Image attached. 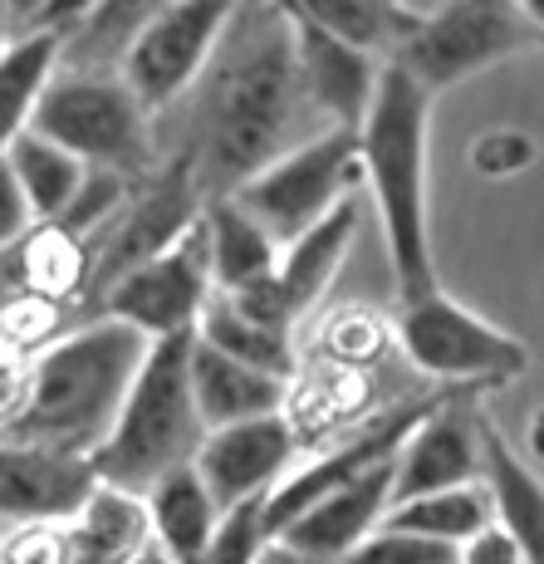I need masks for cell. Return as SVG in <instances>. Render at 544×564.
<instances>
[{
	"mask_svg": "<svg viewBox=\"0 0 544 564\" xmlns=\"http://www.w3.org/2000/svg\"><path fill=\"white\" fill-rule=\"evenodd\" d=\"M398 344L427 378H442V383L461 388V393L505 388L530 368V349L515 334L496 329L491 319L456 305L442 290L402 305Z\"/></svg>",
	"mask_w": 544,
	"mask_h": 564,
	"instance_id": "obj_7",
	"label": "cell"
},
{
	"mask_svg": "<svg viewBox=\"0 0 544 564\" xmlns=\"http://www.w3.org/2000/svg\"><path fill=\"white\" fill-rule=\"evenodd\" d=\"M20 285L25 300L35 305H74L89 290V241L59 231V226H40L20 241Z\"/></svg>",
	"mask_w": 544,
	"mask_h": 564,
	"instance_id": "obj_27",
	"label": "cell"
},
{
	"mask_svg": "<svg viewBox=\"0 0 544 564\" xmlns=\"http://www.w3.org/2000/svg\"><path fill=\"white\" fill-rule=\"evenodd\" d=\"M59 50L64 35H54V30H25L0 50V158L30 128L35 99L59 69Z\"/></svg>",
	"mask_w": 544,
	"mask_h": 564,
	"instance_id": "obj_25",
	"label": "cell"
},
{
	"mask_svg": "<svg viewBox=\"0 0 544 564\" xmlns=\"http://www.w3.org/2000/svg\"><path fill=\"white\" fill-rule=\"evenodd\" d=\"M491 525V496L486 486H456V491H432V496H412V501L388 506L383 530H402V535H422L437 545L461 550L471 535Z\"/></svg>",
	"mask_w": 544,
	"mask_h": 564,
	"instance_id": "obj_30",
	"label": "cell"
},
{
	"mask_svg": "<svg viewBox=\"0 0 544 564\" xmlns=\"http://www.w3.org/2000/svg\"><path fill=\"white\" fill-rule=\"evenodd\" d=\"M481 486L491 496V520L515 540L525 564H544V481L520 462V452L481 412Z\"/></svg>",
	"mask_w": 544,
	"mask_h": 564,
	"instance_id": "obj_21",
	"label": "cell"
},
{
	"mask_svg": "<svg viewBox=\"0 0 544 564\" xmlns=\"http://www.w3.org/2000/svg\"><path fill=\"white\" fill-rule=\"evenodd\" d=\"M353 187H358V138L344 133V128H329V133L290 148L270 167H260L231 197L250 221L265 226L270 241L285 246L304 226L329 216Z\"/></svg>",
	"mask_w": 544,
	"mask_h": 564,
	"instance_id": "obj_8",
	"label": "cell"
},
{
	"mask_svg": "<svg viewBox=\"0 0 544 564\" xmlns=\"http://www.w3.org/2000/svg\"><path fill=\"white\" fill-rule=\"evenodd\" d=\"M172 0H99L79 25L64 35L59 69H118L123 50L148 20H157Z\"/></svg>",
	"mask_w": 544,
	"mask_h": 564,
	"instance_id": "obj_29",
	"label": "cell"
},
{
	"mask_svg": "<svg viewBox=\"0 0 544 564\" xmlns=\"http://www.w3.org/2000/svg\"><path fill=\"white\" fill-rule=\"evenodd\" d=\"M143 511H148V530H152V545L162 550L172 564H192L206 550V540H211L216 511L211 491L202 486L197 466H177V471L157 476V481L143 491Z\"/></svg>",
	"mask_w": 544,
	"mask_h": 564,
	"instance_id": "obj_22",
	"label": "cell"
},
{
	"mask_svg": "<svg viewBox=\"0 0 544 564\" xmlns=\"http://www.w3.org/2000/svg\"><path fill=\"white\" fill-rule=\"evenodd\" d=\"M152 545L143 496L94 486L89 501L59 525V564H133Z\"/></svg>",
	"mask_w": 544,
	"mask_h": 564,
	"instance_id": "obj_19",
	"label": "cell"
},
{
	"mask_svg": "<svg viewBox=\"0 0 544 564\" xmlns=\"http://www.w3.org/2000/svg\"><path fill=\"white\" fill-rule=\"evenodd\" d=\"M94 6H99V0H45V6L25 20V30H54V35H69V30L79 25Z\"/></svg>",
	"mask_w": 544,
	"mask_h": 564,
	"instance_id": "obj_36",
	"label": "cell"
},
{
	"mask_svg": "<svg viewBox=\"0 0 544 564\" xmlns=\"http://www.w3.org/2000/svg\"><path fill=\"white\" fill-rule=\"evenodd\" d=\"M280 6L373 59H388L417 20L407 0H280Z\"/></svg>",
	"mask_w": 544,
	"mask_h": 564,
	"instance_id": "obj_24",
	"label": "cell"
},
{
	"mask_svg": "<svg viewBox=\"0 0 544 564\" xmlns=\"http://www.w3.org/2000/svg\"><path fill=\"white\" fill-rule=\"evenodd\" d=\"M427 128H432V99L398 64L383 59L378 94L353 138H358V182H368L402 305L442 290L437 260H432V226H427Z\"/></svg>",
	"mask_w": 544,
	"mask_h": 564,
	"instance_id": "obj_3",
	"label": "cell"
},
{
	"mask_svg": "<svg viewBox=\"0 0 544 564\" xmlns=\"http://www.w3.org/2000/svg\"><path fill=\"white\" fill-rule=\"evenodd\" d=\"M446 393H451V388H446ZM446 393L412 398V403H402V408H388L383 417L363 422V427H358L353 437H344L339 447L319 452V457L304 462L300 471H285V476H280L275 491L265 496V535L275 540L280 530L290 525V520H295L300 511H309V506L319 501V496H329L334 486H344V481H353V476L373 471V466L393 462V457H398V447L407 442V432L417 427V422L427 417V412L437 408Z\"/></svg>",
	"mask_w": 544,
	"mask_h": 564,
	"instance_id": "obj_12",
	"label": "cell"
},
{
	"mask_svg": "<svg viewBox=\"0 0 544 564\" xmlns=\"http://www.w3.org/2000/svg\"><path fill=\"white\" fill-rule=\"evenodd\" d=\"M265 545L270 535H265V496H260V501H241L231 511H221L206 550L192 564H255Z\"/></svg>",
	"mask_w": 544,
	"mask_h": 564,
	"instance_id": "obj_31",
	"label": "cell"
},
{
	"mask_svg": "<svg viewBox=\"0 0 544 564\" xmlns=\"http://www.w3.org/2000/svg\"><path fill=\"white\" fill-rule=\"evenodd\" d=\"M206 300H211V260H206V226L197 216L177 246L113 280L99 295V314L138 329L143 339H167L197 329Z\"/></svg>",
	"mask_w": 544,
	"mask_h": 564,
	"instance_id": "obj_11",
	"label": "cell"
},
{
	"mask_svg": "<svg viewBox=\"0 0 544 564\" xmlns=\"http://www.w3.org/2000/svg\"><path fill=\"white\" fill-rule=\"evenodd\" d=\"M30 226H35V216H30V206H25V197H20L10 167H6V158H0V251L25 241Z\"/></svg>",
	"mask_w": 544,
	"mask_h": 564,
	"instance_id": "obj_34",
	"label": "cell"
},
{
	"mask_svg": "<svg viewBox=\"0 0 544 564\" xmlns=\"http://www.w3.org/2000/svg\"><path fill=\"white\" fill-rule=\"evenodd\" d=\"M476 481H481V408H476V393L451 388L398 447L393 506L412 501V496L456 491V486H476Z\"/></svg>",
	"mask_w": 544,
	"mask_h": 564,
	"instance_id": "obj_13",
	"label": "cell"
},
{
	"mask_svg": "<svg viewBox=\"0 0 544 564\" xmlns=\"http://www.w3.org/2000/svg\"><path fill=\"white\" fill-rule=\"evenodd\" d=\"M148 339L118 319H89L59 334L35 364H30L25 393L10 408L6 437L25 447H50L64 457H89L108 437L118 408L128 398Z\"/></svg>",
	"mask_w": 544,
	"mask_h": 564,
	"instance_id": "obj_2",
	"label": "cell"
},
{
	"mask_svg": "<svg viewBox=\"0 0 544 564\" xmlns=\"http://www.w3.org/2000/svg\"><path fill=\"white\" fill-rule=\"evenodd\" d=\"M358 221H363V206H358V192H348L329 216H319L314 226H304L295 241L280 246L275 275L265 280V290L290 324H295L304 310L319 305L324 290L334 285L348 246H353V236H358Z\"/></svg>",
	"mask_w": 544,
	"mask_h": 564,
	"instance_id": "obj_18",
	"label": "cell"
},
{
	"mask_svg": "<svg viewBox=\"0 0 544 564\" xmlns=\"http://www.w3.org/2000/svg\"><path fill=\"white\" fill-rule=\"evenodd\" d=\"M319 133L329 128L304 99L280 0H241L202 79L187 89V123L167 158L192 172L202 202H216Z\"/></svg>",
	"mask_w": 544,
	"mask_h": 564,
	"instance_id": "obj_1",
	"label": "cell"
},
{
	"mask_svg": "<svg viewBox=\"0 0 544 564\" xmlns=\"http://www.w3.org/2000/svg\"><path fill=\"white\" fill-rule=\"evenodd\" d=\"M187 354H192V329L167 334V339H148V354L138 364L133 383H128V398L118 408L113 427L89 452L94 481L143 496L157 476L177 471V466L197 457L206 427L197 417V403H192Z\"/></svg>",
	"mask_w": 544,
	"mask_h": 564,
	"instance_id": "obj_4",
	"label": "cell"
},
{
	"mask_svg": "<svg viewBox=\"0 0 544 564\" xmlns=\"http://www.w3.org/2000/svg\"><path fill=\"white\" fill-rule=\"evenodd\" d=\"M535 158H540V143L530 133H520V128H491V133H481L471 143V167L491 182L515 177V172H525Z\"/></svg>",
	"mask_w": 544,
	"mask_h": 564,
	"instance_id": "obj_33",
	"label": "cell"
},
{
	"mask_svg": "<svg viewBox=\"0 0 544 564\" xmlns=\"http://www.w3.org/2000/svg\"><path fill=\"white\" fill-rule=\"evenodd\" d=\"M515 10L530 20L535 30H544V0H515Z\"/></svg>",
	"mask_w": 544,
	"mask_h": 564,
	"instance_id": "obj_40",
	"label": "cell"
},
{
	"mask_svg": "<svg viewBox=\"0 0 544 564\" xmlns=\"http://www.w3.org/2000/svg\"><path fill=\"white\" fill-rule=\"evenodd\" d=\"M0 535H6V525H0Z\"/></svg>",
	"mask_w": 544,
	"mask_h": 564,
	"instance_id": "obj_43",
	"label": "cell"
},
{
	"mask_svg": "<svg viewBox=\"0 0 544 564\" xmlns=\"http://www.w3.org/2000/svg\"><path fill=\"white\" fill-rule=\"evenodd\" d=\"M255 564H309V560H300L295 550H285V545H280V540H270V545L255 555Z\"/></svg>",
	"mask_w": 544,
	"mask_h": 564,
	"instance_id": "obj_37",
	"label": "cell"
},
{
	"mask_svg": "<svg viewBox=\"0 0 544 564\" xmlns=\"http://www.w3.org/2000/svg\"><path fill=\"white\" fill-rule=\"evenodd\" d=\"M202 192L192 187V172L177 158H162L148 177H138L128 187L123 206L113 212V221L89 241V290L84 300L99 305V295L113 280H123L128 270L148 265L152 256H162L167 246L182 241L192 221L202 216Z\"/></svg>",
	"mask_w": 544,
	"mask_h": 564,
	"instance_id": "obj_9",
	"label": "cell"
},
{
	"mask_svg": "<svg viewBox=\"0 0 544 564\" xmlns=\"http://www.w3.org/2000/svg\"><path fill=\"white\" fill-rule=\"evenodd\" d=\"M285 20H290V35H295V59H300V79H304V99H309V108L324 118V128L358 133V123H363L368 104H373V94H378L383 59H373V54L324 35L319 25L300 20L295 10H285Z\"/></svg>",
	"mask_w": 544,
	"mask_h": 564,
	"instance_id": "obj_15",
	"label": "cell"
},
{
	"mask_svg": "<svg viewBox=\"0 0 544 564\" xmlns=\"http://www.w3.org/2000/svg\"><path fill=\"white\" fill-rule=\"evenodd\" d=\"M94 486L89 457L0 442V525H64Z\"/></svg>",
	"mask_w": 544,
	"mask_h": 564,
	"instance_id": "obj_16",
	"label": "cell"
},
{
	"mask_svg": "<svg viewBox=\"0 0 544 564\" xmlns=\"http://www.w3.org/2000/svg\"><path fill=\"white\" fill-rule=\"evenodd\" d=\"M206 226V260H211V295H241V290L260 285L275 275L280 246L270 231L236 206V197H216L202 206Z\"/></svg>",
	"mask_w": 544,
	"mask_h": 564,
	"instance_id": "obj_23",
	"label": "cell"
},
{
	"mask_svg": "<svg viewBox=\"0 0 544 564\" xmlns=\"http://www.w3.org/2000/svg\"><path fill=\"white\" fill-rule=\"evenodd\" d=\"M187 383L206 432L285 412V393H290V383H275V378L255 373V368L226 359L211 344H202L197 334H192V354H187Z\"/></svg>",
	"mask_w": 544,
	"mask_h": 564,
	"instance_id": "obj_20",
	"label": "cell"
},
{
	"mask_svg": "<svg viewBox=\"0 0 544 564\" xmlns=\"http://www.w3.org/2000/svg\"><path fill=\"white\" fill-rule=\"evenodd\" d=\"M290 462H295V427H290L285 412L206 432L197 457H192L216 511H231L241 501L270 496L280 486V476L290 471Z\"/></svg>",
	"mask_w": 544,
	"mask_h": 564,
	"instance_id": "obj_14",
	"label": "cell"
},
{
	"mask_svg": "<svg viewBox=\"0 0 544 564\" xmlns=\"http://www.w3.org/2000/svg\"><path fill=\"white\" fill-rule=\"evenodd\" d=\"M236 10H241V0H172L157 20L138 30V40L123 50L113 74L157 118L162 108L187 99V89L202 79L206 59L221 45Z\"/></svg>",
	"mask_w": 544,
	"mask_h": 564,
	"instance_id": "obj_10",
	"label": "cell"
},
{
	"mask_svg": "<svg viewBox=\"0 0 544 564\" xmlns=\"http://www.w3.org/2000/svg\"><path fill=\"white\" fill-rule=\"evenodd\" d=\"M388 506H393V462L373 466V471L353 476V481L334 486L329 496L300 511L280 530V545L295 550L309 564H339L353 545H363L378 525H383Z\"/></svg>",
	"mask_w": 544,
	"mask_h": 564,
	"instance_id": "obj_17",
	"label": "cell"
},
{
	"mask_svg": "<svg viewBox=\"0 0 544 564\" xmlns=\"http://www.w3.org/2000/svg\"><path fill=\"white\" fill-rule=\"evenodd\" d=\"M339 564H456L451 545H437V540L422 535H402V530H383L378 525L363 545H353Z\"/></svg>",
	"mask_w": 544,
	"mask_h": 564,
	"instance_id": "obj_32",
	"label": "cell"
},
{
	"mask_svg": "<svg viewBox=\"0 0 544 564\" xmlns=\"http://www.w3.org/2000/svg\"><path fill=\"white\" fill-rule=\"evenodd\" d=\"M192 334H197L202 344H211L216 354H226V359L275 378V383H290V378H295V344H290V334L246 319L226 295L206 300V310L197 314V329Z\"/></svg>",
	"mask_w": 544,
	"mask_h": 564,
	"instance_id": "obj_26",
	"label": "cell"
},
{
	"mask_svg": "<svg viewBox=\"0 0 544 564\" xmlns=\"http://www.w3.org/2000/svg\"><path fill=\"white\" fill-rule=\"evenodd\" d=\"M0 6H6V15H10V20H20V25H25V20L35 15V10L45 6V0H0Z\"/></svg>",
	"mask_w": 544,
	"mask_h": 564,
	"instance_id": "obj_38",
	"label": "cell"
},
{
	"mask_svg": "<svg viewBox=\"0 0 544 564\" xmlns=\"http://www.w3.org/2000/svg\"><path fill=\"white\" fill-rule=\"evenodd\" d=\"M30 133L64 148L89 172H118L128 182L148 177L162 162L152 113L113 69H54L30 113Z\"/></svg>",
	"mask_w": 544,
	"mask_h": 564,
	"instance_id": "obj_5",
	"label": "cell"
},
{
	"mask_svg": "<svg viewBox=\"0 0 544 564\" xmlns=\"http://www.w3.org/2000/svg\"><path fill=\"white\" fill-rule=\"evenodd\" d=\"M6 20L10 15H6V6H0V50H6Z\"/></svg>",
	"mask_w": 544,
	"mask_h": 564,
	"instance_id": "obj_42",
	"label": "cell"
},
{
	"mask_svg": "<svg viewBox=\"0 0 544 564\" xmlns=\"http://www.w3.org/2000/svg\"><path fill=\"white\" fill-rule=\"evenodd\" d=\"M530 452H535V457L544 462V408L535 412V417H530Z\"/></svg>",
	"mask_w": 544,
	"mask_h": 564,
	"instance_id": "obj_39",
	"label": "cell"
},
{
	"mask_svg": "<svg viewBox=\"0 0 544 564\" xmlns=\"http://www.w3.org/2000/svg\"><path fill=\"white\" fill-rule=\"evenodd\" d=\"M544 50V30H535L515 10V0H446L437 10H417L407 40L388 54L427 99L442 89L476 79L505 59Z\"/></svg>",
	"mask_w": 544,
	"mask_h": 564,
	"instance_id": "obj_6",
	"label": "cell"
},
{
	"mask_svg": "<svg viewBox=\"0 0 544 564\" xmlns=\"http://www.w3.org/2000/svg\"><path fill=\"white\" fill-rule=\"evenodd\" d=\"M6 167H10V177H15L20 197H25L30 216H35V226L59 221L64 206L74 202V192L84 187V172H89L84 162H74L64 148L45 143V138L30 133V128L6 148Z\"/></svg>",
	"mask_w": 544,
	"mask_h": 564,
	"instance_id": "obj_28",
	"label": "cell"
},
{
	"mask_svg": "<svg viewBox=\"0 0 544 564\" xmlns=\"http://www.w3.org/2000/svg\"><path fill=\"white\" fill-rule=\"evenodd\" d=\"M133 564H172V560H167V555H162V550H157V545H148V550H143V555H138Z\"/></svg>",
	"mask_w": 544,
	"mask_h": 564,
	"instance_id": "obj_41",
	"label": "cell"
},
{
	"mask_svg": "<svg viewBox=\"0 0 544 564\" xmlns=\"http://www.w3.org/2000/svg\"><path fill=\"white\" fill-rule=\"evenodd\" d=\"M456 564H525V555H520L515 540L491 520L481 535H471L461 550H456Z\"/></svg>",
	"mask_w": 544,
	"mask_h": 564,
	"instance_id": "obj_35",
	"label": "cell"
}]
</instances>
